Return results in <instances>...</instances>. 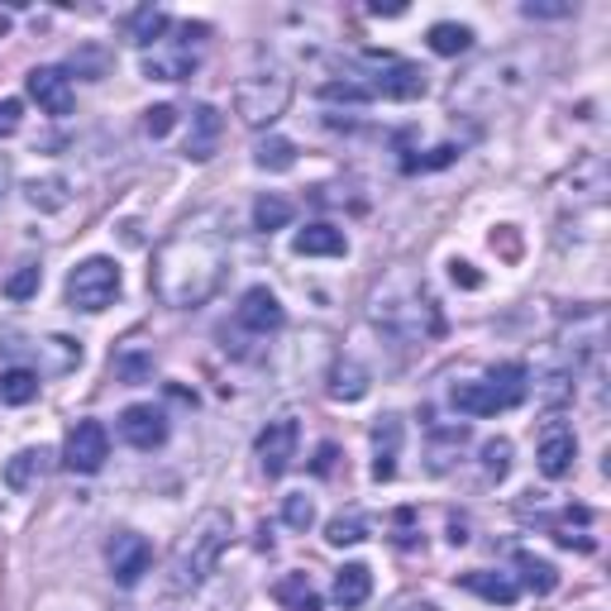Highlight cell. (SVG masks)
Masks as SVG:
<instances>
[{
  "label": "cell",
  "mask_w": 611,
  "mask_h": 611,
  "mask_svg": "<svg viewBox=\"0 0 611 611\" xmlns=\"http://www.w3.org/2000/svg\"><path fill=\"white\" fill-rule=\"evenodd\" d=\"M325 540L334 545V549H344V545H363L368 540V521H363V512H340L325 526Z\"/></svg>",
  "instance_id": "1f68e13d"
},
{
  "label": "cell",
  "mask_w": 611,
  "mask_h": 611,
  "mask_svg": "<svg viewBox=\"0 0 611 611\" xmlns=\"http://www.w3.org/2000/svg\"><path fill=\"white\" fill-rule=\"evenodd\" d=\"M516 569H521V583H526L535 598H549V592L559 588V569L549 559L530 555V549H521V555H516Z\"/></svg>",
  "instance_id": "484cf974"
},
{
  "label": "cell",
  "mask_w": 611,
  "mask_h": 611,
  "mask_svg": "<svg viewBox=\"0 0 611 611\" xmlns=\"http://www.w3.org/2000/svg\"><path fill=\"white\" fill-rule=\"evenodd\" d=\"M282 521L292 530H311L315 526V502L306 497V492H292V497H282Z\"/></svg>",
  "instance_id": "836d02e7"
},
{
  "label": "cell",
  "mask_w": 611,
  "mask_h": 611,
  "mask_svg": "<svg viewBox=\"0 0 611 611\" xmlns=\"http://www.w3.org/2000/svg\"><path fill=\"white\" fill-rule=\"evenodd\" d=\"M297 440H301V426H297L292 416H278V420H268V426H264V435H258V444H254V454H258V463H264L268 478H282L287 469H292Z\"/></svg>",
  "instance_id": "ba28073f"
},
{
  "label": "cell",
  "mask_w": 611,
  "mask_h": 611,
  "mask_svg": "<svg viewBox=\"0 0 611 611\" xmlns=\"http://www.w3.org/2000/svg\"><path fill=\"white\" fill-rule=\"evenodd\" d=\"M521 14L526 20H564V14H574V6L564 0V6H555V0H530V6H521Z\"/></svg>",
  "instance_id": "ab89813d"
},
{
  "label": "cell",
  "mask_w": 611,
  "mask_h": 611,
  "mask_svg": "<svg viewBox=\"0 0 611 611\" xmlns=\"http://www.w3.org/2000/svg\"><path fill=\"white\" fill-rule=\"evenodd\" d=\"M20 125H24V106H20V100H14V96L0 100V139H10Z\"/></svg>",
  "instance_id": "60d3db41"
},
{
  "label": "cell",
  "mask_w": 611,
  "mask_h": 611,
  "mask_svg": "<svg viewBox=\"0 0 611 611\" xmlns=\"http://www.w3.org/2000/svg\"><path fill=\"white\" fill-rule=\"evenodd\" d=\"M368 592H373V574H368V564H344L340 574H334V602H340L344 611H354L368 602Z\"/></svg>",
  "instance_id": "7402d4cb"
},
{
  "label": "cell",
  "mask_w": 611,
  "mask_h": 611,
  "mask_svg": "<svg viewBox=\"0 0 611 611\" xmlns=\"http://www.w3.org/2000/svg\"><path fill=\"white\" fill-rule=\"evenodd\" d=\"M49 469H53V454L49 449H20V454H10L6 459V487L10 492H34L43 478H49Z\"/></svg>",
  "instance_id": "e0dca14e"
},
{
  "label": "cell",
  "mask_w": 611,
  "mask_h": 611,
  "mask_svg": "<svg viewBox=\"0 0 611 611\" xmlns=\"http://www.w3.org/2000/svg\"><path fill=\"white\" fill-rule=\"evenodd\" d=\"M39 282H43V268L39 264H24L20 272H10V278H6V297L10 301H29V297L39 292Z\"/></svg>",
  "instance_id": "e575fe53"
},
{
  "label": "cell",
  "mask_w": 611,
  "mask_h": 611,
  "mask_svg": "<svg viewBox=\"0 0 611 611\" xmlns=\"http://www.w3.org/2000/svg\"><path fill=\"white\" fill-rule=\"evenodd\" d=\"M397 454H401V416H383L373 426V478L377 483L397 478Z\"/></svg>",
  "instance_id": "2e32d148"
},
{
  "label": "cell",
  "mask_w": 611,
  "mask_h": 611,
  "mask_svg": "<svg viewBox=\"0 0 611 611\" xmlns=\"http://www.w3.org/2000/svg\"><path fill=\"white\" fill-rule=\"evenodd\" d=\"M172 29V20L163 10H153V6H143L135 14H125V39L129 43H139V49H149V43H158Z\"/></svg>",
  "instance_id": "d4e9b609"
},
{
  "label": "cell",
  "mask_w": 611,
  "mask_h": 611,
  "mask_svg": "<svg viewBox=\"0 0 611 611\" xmlns=\"http://www.w3.org/2000/svg\"><path fill=\"white\" fill-rule=\"evenodd\" d=\"M39 373L34 368H6V373H0V401H6V406H29V401H34L39 397Z\"/></svg>",
  "instance_id": "83f0119b"
},
{
  "label": "cell",
  "mask_w": 611,
  "mask_h": 611,
  "mask_svg": "<svg viewBox=\"0 0 611 611\" xmlns=\"http://www.w3.org/2000/svg\"><path fill=\"white\" fill-rule=\"evenodd\" d=\"M24 201L34 211H67L72 192H67L63 178H34V182H24Z\"/></svg>",
  "instance_id": "4316f807"
},
{
  "label": "cell",
  "mask_w": 611,
  "mask_h": 611,
  "mask_svg": "<svg viewBox=\"0 0 611 611\" xmlns=\"http://www.w3.org/2000/svg\"><path fill=\"white\" fill-rule=\"evenodd\" d=\"M368 387H373V377H368V368H363L358 358H340L330 368V397L334 401H363V397H368Z\"/></svg>",
  "instance_id": "d6986e66"
},
{
  "label": "cell",
  "mask_w": 611,
  "mask_h": 611,
  "mask_svg": "<svg viewBox=\"0 0 611 611\" xmlns=\"http://www.w3.org/2000/svg\"><path fill=\"white\" fill-rule=\"evenodd\" d=\"M229 535H235V521H229V512H221V506H206V512L192 521V530L178 540V549H172L168 588L172 592H196L215 574V564H221Z\"/></svg>",
  "instance_id": "7a4b0ae2"
},
{
  "label": "cell",
  "mask_w": 611,
  "mask_h": 611,
  "mask_svg": "<svg viewBox=\"0 0 611 611\" xmlns=\"http://www.w3.org/2000/svg\"><path fill=\"white\" fill-rule=\"evenodd\" d=\"M201 34H206L201 24L196 29L192 24L168 29L163 39L143 49V77L149 82H186L201 67Z\"/></svg>",
  "instance_id": "277c9868"
},
{
  "label": "cell",
  "mask_w": 611,
  "mask_h": 611,
  "mask_svg": "<svg viewBox=\"0 0 611 611\" xmlns=\"http://www.w3.org/2000/svg\"><path fill=\"white\" fill-rule=\"evenodd\" d=\"M221 135H225V120L215 106H192V129H186V158L192 163H211L215 149H221Z\"/></svg>",
  "instance_id": "5bb4252c"
},
{
  "label": "cell",
  "mask_w": 611,
  "mask_h": 611,
  "mask_svg": "<svg viewBox=\"0 0 611 611\" xmlns=\"http://www.w3.org/2000/svg\"><path fill=\"white\" fill-rule=\"evenodd\" d=\"M483 473L497 478V483L512 473V440H487L483 444Z\"/></svg>",
  "instance_id": "d590c367"
},
{
  "label": "cell",
  "mask_w": 611,
  "mask_h": 611,
  "mask_svg": "<svg viewBox=\"0 0 611 611\" xmlns=\"http://www.w3.org/2000/svg\"><path fill=\"white\" fill-rule=\"evenodd\" d=\"M373 63V82L368 92L373 96H387V100H420L430 92V72L406 63V57H392V53H368Z\"/></svg>",
  "instance_id": "8992f818"
},
{
  "label": "cell",
  "mask_w": 611,
  "mask_h": 611,
  "mask_svg": "<svg viewBox=\"0 0 611 611\" xmlns=\"http://www.w3.org/2000/svg\"><path fill=\"white\" fill-rule=\"evenodd\" d=\"M292 249L301 258H340V254H349V239H344V229H334V225H306L292 239Z\"/></svg>",
  "instance_id": "ac0fdd59"
},
{
  "label": "cell",
  "mask_w": 611,
  "mask_h": 611,
  "mask_svg": "<svg viewBox=\"0 0 611 611\" xmlns=\"http://www.w3.org/2000/svg\"><path fill=\"white\" fill-rule=\"evenodd\" d=\"M487 387L502 397V406L512 411V406L526 401V392H530V373H526V363H497V368L487 373Z\"/></svg>",
  "instance_id": "44dd1931"
},
{
  "label": "cell",
  "mask_w": 611,
  "mask_h": 611,
  "mask_svg": "<svg viewBox=\"0 0 611 611\" xmlns=\"http://www.w3.org/2000/svg\"><path fill=\"white\" fill-rule=\"evenodd\" d=\"M153 373V354L139 344H125L120 354H115V377H125V383H143V377Z\"/></svg>",
  "instance_id": "d6a6232c"
},
{
  "label": "cell",
  "mask_w": 611,
  "mask_h": 611,
  "mask_svg": "<svg viewBox=\"0 0 611 611\" xmlns=\"http://www.w3.org/2000/svg\"><path fill=\"white\" fill-rule=\"evenodd\" d=\"M430 49L440 53V57H459V53H469V49H473V29H469V24H454V20L430 24Z\"/></svg>",
  "instance_id": "f1b7e54d"
},
{
  "label": "cell",
  "mask_w": 611,
  "mask_h": 611,
  "mask_svg": "<svg viewBox=\"0 0 611 611\" xmlns=\"http://www.w3.org/2000/svg\"><path fill=\"white\" fill-rule=\"evenodd\" d=\"M239 325L244 330H254V334H278L287 325V311H282V301L268 292V287H249L239 301Z\"/></svg>",
  "instance_id": "9a60e30c"
},
{
  "label": "cell",
  "mask_w": 611,
  "mask_h": 611,
  "mask_svg": "<svg viewBox=\"0 0 611 611\" xmlns=\"http://www.w3.org/2000/svg\"><path fill=\"white\" fill-rule=\"evenodd\" d=\"M24 86H29V96L39 100V110L43 115H53V120H63V115H72V77L63 67H34L24 77Z\"/></svg>",
  "instance_id": "4fadbf2b"
},
{
  "label": "cell",
  "mask_w": 611,
  "mask_h": 611,
  "mask_svg": "<svg viewBox=\"0 0 611 611\" xmlns=\"http://www.w3.org/2000/svg\"><path fill=\"white\" fill-rule=\"evenodd\" d=\"M287 106H292V77H287L282 67H264L235 86V115L249 129L278 125L287 115Z\"/></svg>",
  "instance_id": "3957f363"
},
{
  "label": "cell",
  "mask_w": 611,
  "mask_h": 611,
  "mask_svg": "<svg viewBox=\"0 0 611 611\" xmlns=\"http://www.w3.org/2000/svg\"><path fill=\"white\" fill-rule=\"evenodd\" d=\"M172 125H178V110H172V106H153V110H143V129H149L153 139L172 135Z\"/></svg>",
  "instance_id": "74e56055"
},
{
  "label": "cell",
  "mask_w": 611,
  "mask_h": 611,
  "mask_svg": "<svg viewBox=\"0 0 611 611\" xmlns=\"http://www.w3.org/2000/svg\"><path fill=\"white\" fill-rule=\"evenodd\" d=\"M120 440L129 449H143V454H153V449L168 444V416L158 411L153 401H135L120 411Z\"/></svg>",
  "instance_id": "8fae6325"
},
{
  "label": "cell",
  "mask_w": 611,
  "mask_h": 611,
  "mask_svg": "<svg viewBox=\"0 0 611 611\" xmlns=\"http://www.w3.org/2000/svg\"><path fill=\"white\" fill-rule=\"evenodd\" d=\"M0 349L6 354H20V349H29V354L39 358V377H57V373H72L82 363V344L77 340H67V334H39V340H29V344H10V340H0Z\"/></svg>",
  "instance_id": "30bf717a"
},
{
  "label": "cell",
  "mask_w": 611,
  "mask_h": 611,
  "mask_svg": "<svg viewBox=\"0 0 611 611\" xmlns=\"http://www.w3.org/2000/svg\"><path fill=\"white\" fill-rule=\"evenodd\" d=\"M272 598H278L287 611H320V592L306 574H282L278 583H272Z\"/></svg>",
  "instance_id": "cb8c5ba5"
},
{
  "label": "cell",
  "mask_w": 611,
  "mask_h": 611,
  "mask_svg": "<svg viewBox=\"0 0 611 611\" xmlns=\"http://www.w3.org/2000/svg\"><path fill=\"white\" fill-rule=\"evenodd\" d=\"M574 459H578V435L574 426L564 420H549L540 430V444H535V463H540L545 478H569L574 473Z\"/></svg>",
  "instance_id": "7c38bea8"
},
{
  "label": "cell",
  "mask_w": 611,
  "mask_h": 611,
  "mask_svg": "<svg viewBox=\"0 0 611 611\" xmlns=\"http://www.w3.org/2000/svg\"><path fill=\"white\" fill-rule=\"evenodd\" d=\"M459 583L469 592H478L483 602H492V607H512L521 598V583H516V578H506V574H483V569H478V574H463Z\"/></svg>",
  "instance_id": "ffe728a7"
},
{
  "label": "cell",
  "mask_w": 611,
  "mask_h": 611,
  "mask_svg": "<svg viewBox=\"0 0 611 611\" xmlns=\"http://www.w3.org/2000/svg\"><path fill=\"white\" fill-rule=\"evenodd\" d=\"M254 163L264 168V172H287V168H297V143H292V139H282V135L258 139Z\"/></svg>",
  "instance_id": "4dcf8cb0"
},
{
  "label": "cell",
  "mask_w": 611,
  "mask_h": 611,
  "mask_svg": "<svg viewBox=\"0 0 611 611\" xmlns=\"http://www.w3.org/2000/svg\"><path fill=\"white\" fill-rule=\"evenodd\" d=\"M320 96H325V100H344V106H363V100H373L368 82H325V86H320Z\"/></svg>",
  "instance_id": "8d00e7d4"
},
{
  "label": "cell",
  "mask_w": 611,
  "mask_h": 611,
  "mask_svg": "<svg viewBox=\"0 0 611 611\" xmlns=\"http://www.w3.org/2000/svg\"><path fill=\"white\" fill-rule=\"evenodd\" d=\"M292 225V201L278 196V192H264L254 201V229H264V235H272V229H287Z\"/></svg>",
  "instance_id": "f546056e"
},
{
  "label": "cell",
  "mask_w": 611,
  "mask_h": 611,
  "mask_svg": "<svg viewBox=\"0 0 611 611\" xmlns=\"http://www.w3.org/2000/svg\"><path fill=\"white\" fill-rule=\"evenodd\" d=\"M120 297V264L115 258H82L77 268L67 272V306L86 315H100L106 306Z\"/></svg>",
  "instance_id": "5b68a950"
},
{
  "label": "cell",
  "mask_w": 611,
  "mask_h": 611,
  "mask_svg": "<svg viewBox=\"0 0 611 611\" xmlns=\"http://www.w3.org/2000/svg\"><path fill=\"white\" fill-rule=\"evenodd\" d=\"M229 272V244L221 229L206 225H182L172 239H163V249L153 254V292L163 306L178 311H196L221 292Z\"/></svg>",
  "instance_id": "6da1fadb"
},
{
  "label": "cell",
  "mask_w": 611,
  "mask_h": 611,
  "mask_svg": "<svg viewBox=\"0 0 611 611\" xmlns=\"http://www.w3.org/2000/svg\"><path fill=\"white\" fill-rule=\"evenodd\" d=\"M459 158L454 143H444V149H435L430 158H406V172H430V168H449Z\"/></svg>",
  "instance_id": "f35d334b"
},
{
  "label": "cell",
  "mask_w": 611,
  "mask_h": 611,
  "mask_svg": "<svg viewBox=\"0 0 611 611\" xmlns=\"http://www.w3.org/2000/svg\"><path fill=\"white\" fill-rule=\"evenodd\" d=\"M106 564H110V578L120 588H135L143 574H149V564H153V545L143 540V535L135 530H120L115 540L106 545Z\"/></svg>",
  "instance_id": "9c48e42d"
},
{
  "label": "cell",
  "mask_w": 611,
  "mask_h": 611,
  "mask_svg": "<svg viewBox=\"0 0 611 611\" xmlns=\"http://www.w3.org/2000/svg\"><path fill=\"white\" fill-rule=\"evenodd\" d=\"M411 521H416V516H411V506H401V512H397V526H401V535H397V540H401V545H416V535H411Z\"/></svg>",
  "instance_id": "7bdbcfd3"
},
{
  "label": "cell",
  "mask_w": 611,
  "mask_h": 611,
  "mask_svg": "<svg viewBox=\"0 0 611 611\" xmlns=\"http://www.w3.org/2000/svg\"><path fill=\"white\" fill-rule=\"evenodd\" d=\"M449 278H454L459 287H483V278L473 272V264H449Z\"/></svg>",
  "instance_id": "b9f144b4"
},
{
  "label": "cell",
  "mask_w": 611,
  "mask_h": 611,
  "mask_svg": "<svg viewBox=\"0 0 611 611\" xmlns=\"http://www.w3.org/2000/svg\"><path fill=\"white\" fill-rule=\"evenodd\" d=\"M110 459V435L100 420H77L67 430V444H63V463L72 473H100Z\"/></svg>",
  "instance_id": "52a82bcc"
},
{
  "label": "cell",
  "mask_w": 611,
  "mask_h": 611,
  "mask_svg": "<svg viewBox=\"0 0 611 611\" xmlns=\"http://www.w3.org/2000/svg\"><path fill=\"white\" fill-rule=\"evenodd\" d=\"M340 459V449L334 444H320V459H315V473H330V463Z\"/></svg>",
  "instance_id": "ee69618b"
},
{
  "label": "cell",
  "mask_w": 611,
  "mask_h": 611,
  "mask_svg": "<svg viewBox=\"0 0 611 611\" xmlns=\"http://www.w3.org/2000/svg\"><path fill=\"white\" fill-rule=\"evenodd\" d=\"M449 401H454L463 416H497V411H506L502 397L487 383H454V387H449Z\"/></svg>",
  "instance_id": "603a6c76"
}]
</instances>
